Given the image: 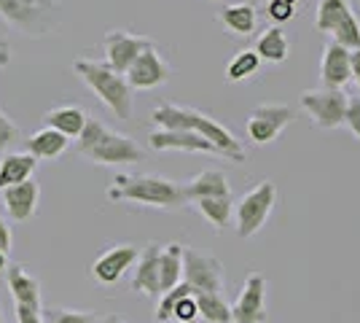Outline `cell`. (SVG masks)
<instances>
[{"label": "cell", "mask_w": 360, "mask_h": 323, "mask_svg": "<svg viewBox=\"0 0 360 323\" xmlns=\"http://www.w3.org/2000/svg\"><path fill=\"white\" fill-rule=\"evenodd\" d=\"M266 14H269V19H274L277 25H283V22H290V19L296 16V6L283 3V0H269V3H266Z\"/></svg>", "instance_id": "d6a6232c"}, {"label": "cell", "mask_w": 360, "mask_h": 323, "mask_svg": "<svg viewBox=\"0 0 360 323\" xmlns=\"http://www.w3.org/2000/svg\"><path fill=\"white\" fill-rule=\"evenodd\" d=\"M49 323H97L94 312H84V310H49L46 312Z\"/></svg>", "instance_id": "f546056e"}, {"label": "cell", "mask_w": 360, "mask_h": 323, "mask_svg": "<svg viewBox=\"0 0 360 323\" xmlns=\"http://www.w3.org/2000/svg\"><path fill=\"white\" fill-rule=\"evenodd\" d=\"M0 251L8 253L11 251V232H8V224L0 218Z\"/></svg>", "instance_id": "74e56055"}, {"label": "cell", "mask_w": 360, "mask_h": 323, "mask_svg": "<svg viewBox=\"0 0 360 323\" xmlns=\"http://www.w3.org/2000/svg\"><path fill=\"white\" fill-rule=\"evenodd\" d=\"M153 46L150 38H143V35H135V32H124V30H113L105 35V65L116 73H127L129 65L146 51V49Z\"/></svg>", "instance_id": "8fae6325"}, {"label": "cell", "mask_w": 360, "mask_h": 323, "mask_svg": "<svg viewBox=\"0 0 360 323\" xmlns=\"http://www.w3.org/2000/svg\"><path fill=\"white\" fill-rule=\"evenodd\" d=\"M6 267H8V262H6V253L0 251V270H6Z\"/></svg>", "instance_id": "f35d334b"}, {"label": "cell", "mask_w": 360, "mask_h": 323, "mask_svg": "<svg viewBox=\"0 0 360 323\" xmlns=\"http://www.w3.org/2000/svg\"><path fill=\"white\" fill-rule=\"evenodd\" d=\"M186 129H191V132H196V135H202V138L215 148V154L218 156L231 159V162H245V148H242L240 140L234 138L224 124H218L215 119H210L207 113L194 110V108H186Z\"/></svg>", "instance_id": "52a82bcc"}, {"label": "cell", "mask_w": 360, "mask_h": 323, "mask_svg": "<svg viewBox=\"0 0 360 323\" xmlns=\"http://www.w3.org/2000/svg\"><path fill=\"white\" fill-rule=\"evenodd\" d=\"M16 140H22L19 127L8 119V113H6V110H0V156L8 154V148L14 146Z\"/></svg>", "instance_id": "4dcf8cb0"}, {"label": "cell", "mask_w": 360, "mask_h": 323, "mask_svg": "<svg viewBox=\"0 0 360 323\" xmlns=\"http://www.w3.org/2000/svg\"><path fill=\"white\" fill-rule=\"evenodd\" d=\"M266 321V277L250 272L242 286L237 302L231 305V323H264Z\"/></svg>", "instance_id": "30bf717a"}, {"label": "cell", "mask_w": 360, "mask_h": 323, "mask_svg": "<svg viewBox=\"0 0 360 323\" xmlns=\"http://www.w3.org/2000/svg\"><path fill=\"white\" fill-rule=\"evenodd\" d=\"M78 154L91 159L94 165H132L143 159V148L132 138L108 129L100 119L89 116L84 132L78 135Z\"/></svg>", "instance_id": "7a4b0ae2"}, {"label": "cell", "mask_w": 360, "mask_h": 323, "mask_svg": "<svg viewBox=\"0 0 360 323\" xmlns=\"http://www.w3.org/2000/svg\"><path fill=\"white\" fill-rule=\"evenodd\" d=\"M16 321L19 323H44V318H41V312H38V310L16 305Z\"/></svg>", "instance_id": "e575fe53"}, {"label": "cell", "mask_w": 360, "mask_h": 323, "mask_svg": "<svg viewBox=\"0 0 360 323\" xmlns=\"http://www.w3.org/2000/svg\"><path fill=\"white\" fill-rule=\"evenodd\" d=\"M283 3H290V6H296V3H299V0H283Z\"/></svg>", "instance_id": "60d3db41"}, {"label": "cell", "mask_w": 360, "mask_h": 323, "mask_svg": "<svg viewBox=\"0 0 360 323\" xmlns=\"http://www.w3.org/2000/svg\"><path fill=\"white\" fill-rule=\"evenodd\" d=\"M320 81H323V89H345L349 84V51L345 46L328 41V46L323 49Z\"/></svg>", "instance_id": "2e32d148"}, {"label": "cell", "mask_w": 360, "mask_h": 323, "mask_svg": "<svg viewBox=\"0 0 360 323\" xmlns=\"http://www.w3.org/2000/svg\"><path fill=\"white\" fill-rule=\"evenodd\" d=\"M349 14H352L349 0H320V3H317L315 27L320 32L330 35V32L336 30V27H339Z\"/></svg>", "instance_id": "484cf974"}, {"label": "cell", "mask_w": 360, "mask_h": 323, "mask_svg": "<svg viewBox=\"0 0 360 323\" xmlns=\"http://www.w3.org/2000/svg\"><path fill=\"white\" fill-rule=\"evenodd\" d=\"M159 251L162 248L156 243H150L143 256H137V270L132 277V289L146 296H162L159 291Z\"/></svg>", "instance_id": "d6986e66"}, {"label": "cell", "mask_w": 360, "mask_h": 323, "mask_svg": "<svg viewBox=\"0 0 360 323\" xmlns=\"http://www.w3.org/2000/svg\"><path fill=\"white\" fill-rule=\"evenodd\" d=\"M73 70L75 76L100 97V103L116 113V119H121V122L132 119V100L135 97H132V87L127 84V78L121 73L110 70L105 62L97 60H75Z\"/></svg>", "instance_id": "277c9868"}, {"label": "cell", "mask_w": 360, "mask_h": 323, "mask_svg": "<svg viewBox=\"0 0 360 323\" xmlns=\"http://www.w3.org/2000/svg\"><path fill=\"white\" fill-rule=\"evenodd\" d=\"M6 280H8V291L14 296V305L44 312V308H41V283L35 277L27 275L19 264H8L6 267Z\"/></svg>", "instance_id": "e0dca14e"}, {"label": "cell", "mask_w": 360, "mask_h": 323, "mask_svg": "<svg viewBox=\"0 0 360 323\" xmlns=\"http://www.w3.org/2000/svg\"><path fill=\"white\" fill-rule=\"evenodd\" d=\"M183 283L196 291L224 293V264L215 256H202L191 248H183Z\"/></svg>", "instance_id": "ba28073f"}, {"label": "cell", "mask_w": 360, "mask_h": 323, "mask_svg": "<svg viewBox=\"0 0 360 323\" xmlns=\"http://www.w3.org/2000/svg\"><path fill=\"white\" fill-rule=\"evenodd\" d=\"M0 323H6V321H3V312H0Z\"/></svg>", "instance_id": "b9f144b4"}, {"label": "cell", "mask_w": 360, "mask_h": 323, "mask_svg": "<svg viewBox=\"0 0 360 323\" xmlns=\"http://www.w3.org/2000/svg\"><path fill=\"white\" fill-rule=\"evenodd\" d=\"M97 323H121L119 318H105V321H97Z\"/></svg>", "instance_id": "ab89813d"}, {"label": "cell", "mask_w": 360, "mask_h": 323, "mask_svg": "<svg viewBox=\"0 0 360 323\" xmlns=\"http://www.w3.org/2000/svg\"><path fill=\"white\" fill-rule=\"evenodd\" d=\"M218 19H221V25L229 32L248 38L258 27V8H255L253 3H231V6H226L224 11L218 14Z\"/></svg>", "instance_id": "44dd1931"}, {"label": "cell", "mask_w": 360, "mask_h": 323, "mask_svg": "<svg viewBox=\"0 0 360 323\" xmlns=\"http://www.w3.org/2000/svg\"><path fill=\"white\" fill-rule=\"evenodd\" d=\"M277 202V186L271 181H261V184L250 189L237 205H234V221H237V234L240 237H253L255 232L266 224V218L274 210Z\"/></svg>", "instance_id": "5b68a950"}, {"label": "cell", "mask_w": 360, "mask_h": 323, "mask_svg": "<svg viewBox=\"0 0 360 323\" xmlns=\"http://www.w3.org/2000/svg\"><path fill=\"white\" fill-rule=\"evenodd\" d=\"M124 78L132 87V92L135 89H156V87H162V84L169 81V65L162 60V54L156 51V46H150L129 65V70L124 73Z\"/></svg>", "instance_id": "7c38bea8"}, {"label": "cell", "mask_w": 360, "mask_h": 323, "mask_svg": "<svg viewBox=\"0 0 360 323\" xmlns=\"http://www.w3.org/2000/svg\"><path fill=\"white\" fill-rule=\"evenodd\" d=\"M196 318H199V310H196L194 293L180 296L178 302H175V308H172V321L175 323H196Z\"/></svg>", "instance_id": "1f68e13d"}, {"label": "cell", "mask_w": 360, "mask_h": 323, "mask_svg": "<svg viewBox=\"0 0 360 323\" xmlns=\"http://www.w3.org/2000/svg\"><path fill=\"white\" fill-rule=\"evenodd\" d=\"M196 310L199 318H205L207 323H231V305L224 299V293H194Z\"/></svg>", "instance_id": "4316f807"}, {"label": "cell", "mask_w": 360, "mask_h": 323, "mask_svg": "<svg viewBox=\"0 0 360 323\" xmlns=\"http://www.w3.org/2000/svg\"><path fill=\"white\" fill-rule=\"evenodd\" d=\"M296 119V110L288 106H258L248 116V124H245V132L250 143L255 146H266V143H274V140L283 135L288 124H293Z\"/></svg>", "instance_id": "9c48e42d"}, {"label": "cell", "mask_w": 360, "mask_h": 323, "mask_svg": "<svg viewBox=\"0 0 360 323\" xmlns=\"http://www.w3.org/2000/svg\"><path fill=\"white\" fill-rule=\"evenodd\" d=\"M178 283H183V246L169 243L159 251V291H169Z\"/></svg>", "instance_id": "cb8c5ba5"}, {"label": "cell", "mask_w": 360, "mask_h": 323, "mask_svg": "<svg viewBox=\"0 0 360 323\" xmlns=\"http://www.w3.org/2000/svg\"><path fill=\"white\" fill-rule=\"evenodd\" d=\"M261 68V60H258V54H255L253 49H242L234 54V60L229 62V68H226V78L231 81V84H237V81H245V78H250Z\"/></svg>", "instance_id": "f1b7e54d"}, {"label": "cell", "mask_w": 360, "mask_h": 323, "mask_svg": "<svg viewBox=\"0 0 360 323\" xmlns=\"http://www.w3.org/2000/svg\"><path fill=\"white\" fill-rule=\"evenodd\" d=\"M186 200H205V197H231V186L221 170H205L194 175L188 184H183Z\"/></svg>", "instance_id": "ac0fdd59"}, {"label": "cell", "mask_w": 360, "mask_h": 323, "mask_svg": "<svg viewBox=\"0 0 360 323\" xmlns=\"http://www.w3.org/2000/svg\"><path fill=\"white\" fill-rule=\"evenodd\" d=\"M196 210L210 221L215 229H224L226 224L234 215V202L231 197H205V200H194Z\"/></svg>", "instance_id": "83f0119b"}, {"label": "cell", "mask_w": 360, "mask_h": 323, "mask_svg": "<svg viewBox=\"0 0 360 323\" xmlns=\"http://www.w3.org/2000/svg\"><path fill=\"white\" fill-rule=\"evenodd\" d=\"M38 200H41V186L38 181H25V184H16L3 189V208L6 213L11 215L14 221H27L38 210Z\"/></svg>", "instance_id": "9a60e30c"}, {"label": "cell", "mask_w": 360, "mask_h": 323, "mask_svg": "<svg viewBox=\"0 0 360 323\" xmlns=\"http://www.w3.org/2000/svg\"><path fill=\"white\" fill-rule=\"evenodd\" d=\"M135 262H137L135 246H116L110 248V251H105L97 262L91 264V275L97 277L100 283L110 286V283H119L121 277H124V272Z\"/></svg>", "instance_id": "5bb4252c"}, {"label": "cell", "mask_w": 360, "mask_h": 323, "mask_svg": "<svg viewBox=\"0 0 360 323\" xmlns=\"http://www.w3.org/2000/svg\"><path fill=\"white\" fill-rule=\"evenodd\" d=\"M108 197L116 202H140L148 208H183L186 191L183 184H175L162 175H116L113 186L108 189Z\"/></svg>", "instance_id": "6da1fadb"}, {"label": "cell", "mask_w": 360, "mask_h": 323, "mask_svg": "<svg viewBox=\"0 0 360 323\" xmlns=\"http://www.w3.org/2000/svg\"><path fill=\"white\" fill-rule=\"evenodd\" d=\"M86 119H89V116L78 106H60V108H51V110L46 113V127L57 129V132H62L65 138L70 140V138H78V135L84 132Z\"/></svg>", "instance_id": "603a6c76"}, {"label": "cell", "mask_w": 360, "mask_h": 323, "mask_svg": "<svg viewBox=\"0 0 360 323\" xmlns=\"http://www.w3.org/2000/svg\"><path fill=\"white\" fill-rule=\"evenodd\" d=\"M148 143L153 151H191V154L202 151V154H215V148L202 135L191 132V129H156V132H150Z\"/></svg>", "instance_id": "4fadbf2b"}, {"label": "cell", "mask_w": 360, "mask_h": 323, "mask_svg": "<svg viewBox=\"0 0 360 323\" xmlns=\"http://www.w3.org/2000/svg\"><path fill=\"white\" fill-rule=\"evenodd\" d=\"M253 51L258 54V60L280 65V62H285L290 57V41H288L285 32L280 30V27H266L258 35Z\"/></svg>", "instance_id": "d4e9b609"}, {"label": "cell", "mask_w": 360, "mask_h": 323, "mask_svg": "<svg viewBox=\"0 0 360 323\" xmlns=\"http://www.w3.org/2000/svg\"><path fill=\"white\" fill-rule=\"evenodd\" d=\"M35 167H38V159L30 156L27 151H8V154H3L0 156V191L8 189V186L30 181Z\"/></svg>", "instance_id": "ffe728a7"}, {"label": "cell", "mask_w": 360, "mask_h": 323, "mask_svg": "<svg viewBox=\"0 0 360 323\" xmlns=\"http://www.w3.org/2000/svg\"><path fill=\"white\" fill-rule=\"evenodd\" d=\"M68 146H70V140L65 138L62 132L51 129V127H44V129L32 132L27 138V154L35 156L38 162L41 159H57V156L68 151Z\"/></svg>", "instance_id": "7402d4cb"}, {"label": "cell", "mask_w": 360, "mask_h": 323, "mask_svg": "<svg viewBox=\"0 0 360 323\" xmlns=\"http://www.w3.org/2000/svg\"><path fill=\"white\" fill-rule=\"evenodd\" d=\"M345 124L349 127V132L360 140V97H347Z\"/></svg>", "instance_id": "836d02e7"}, {"label": "cell", "mask_w": 360, "mask_h": 323, "mask_svg": "<svg viewBox=\"0 0 360 323\" xmlns=\"http://www.w3.org/2000/svg\"><path fill=\"white\" fill-rule=\"evenodd\" d=\"M349 81H355L360 89V49L349 51Z\"/></svg>", "instance_id": "d590c367"}, {"label": "cell", "mask_w": 360, "mask_h": 323, "mask_svg": "<svg viewBox=\"0 0 360 323\" xmlns=\"http://www.w3.org/2000/svg\"><path fill=\"white\" fill-rule=\"evenodd\" d=\"M347 97L342 89H307L301 92L299 106L312 116L315 127L320 129H336L345 124Z\"/></svg>", "instance_id": "8992f818"}, {"label": "cell", "mask_w": 360, "mask_h": 323, "mask_svg": "<svg viewBox=\"0 0 360 323\" xmlns=\"http://www.w3.org/2000/svg\"><path fill=\"white\" fill-rule=\"evenodd\" d=\"M11 62V44H8V35L0 30V68H6Z\"/></svg>", "instance_id": "8d00e7d4"}, {"label": "cell", "mask_w": 360, "mask_h": 323, "mask_svg": "<svg viewBox=\"0 0 360 323\" xmlns=\"http://www.w3.org/2000/svg\"><path fill=\"white\" fill-rule=\"evenodd\" d=\"M0 19L14 32L38 41L60 30L62 3L60 0H0Z\"/></svg>", "instance_id": "3957f363"}]
</instances>
